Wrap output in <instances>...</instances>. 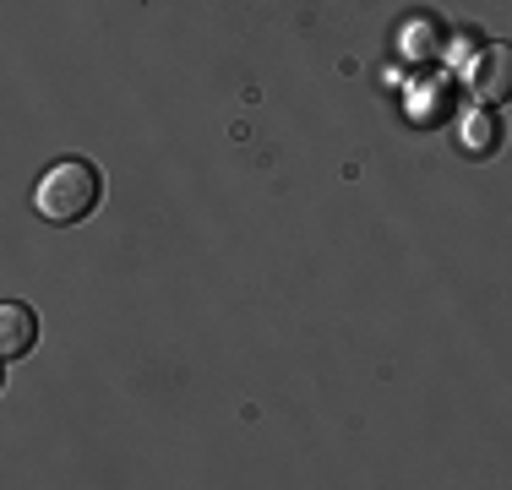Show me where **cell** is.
Segmentation results:
<instances>
[{
  "label": "cell",
  "instance_id": "7a4b0ae2",
  "mask_svg": "<svg viewBox=\"0 0 512 490\" xmlns=\"http://www.w3.org/2000/svg\"><path fill=\"white\" fill-rule=\"evenodd\" d=\"M469 93L480 104H507L512 98V44H485L469 60Z\"/></svg>",
  "mask_w": 512,
  "mask_h": 490
},
{
  "label": "cell",
  "instance_id": "277c9868",
  "mask_svg": "<svg viewBox=\"0 0 512 490\" xmlns=\"http://www.w3.org/2000/svg\"><path fill=\"white\" fill-rule=\"evenodd\" d=\"M458 147H463L469 158H491L496 147H502V126H496L485 109H474V115L458 120Z\"/></svg>",
  "mask_w": 512,
  "mask_h": 490
},
{
  "label": "cell",
  "instance_id": "6da1fadb",
  "mask_svg": "<svg viewBox=\"0 0 512 490\" xmlns=\"http://www.w3.org/2000/svg\"><path fill=\"white\" fill-rule=\"evenodd\" d=\"M99 196H104L99 169L82 164V158H60V164L44 169L39 186H33V207H39L44 224H82L99 207Z\"/></svg>",
  "mask_w": 512,
  "mask_h": 490
},
{
  "label": "cell",
  "instance_id": "3957f363",
  "mask_svg": "<svg viewBox=\"0 0 512 490\" xmlns=\"http://www.w3.org/2000/svg\"><path fill=\"white\" fill-rule=\"evenodd\" d=\"M33 343H39V316L22 300H6L0 305V354H6V360H22Z\"/></svg>",
  "mask_w": 512,
  "mask_h": 490
}]
</instances>
